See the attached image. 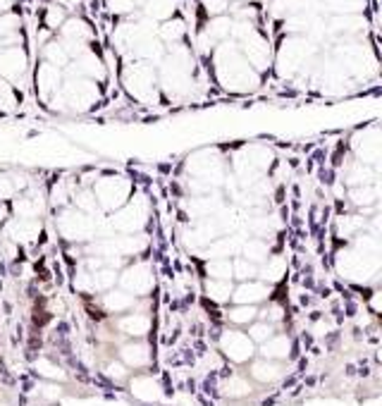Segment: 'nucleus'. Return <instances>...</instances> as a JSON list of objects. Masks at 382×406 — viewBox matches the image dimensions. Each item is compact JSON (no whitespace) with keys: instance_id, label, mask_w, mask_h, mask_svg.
<instances>
[{"instance_id":"obj_31","label":"nucleus","mask_w":382,"mask_h":406,"mask_svg":"<svg viewBox=\"0 0 382 406\" xmlns=\"http://www.w3.org/2000/svg\"><path fill=\"white\" fill-rule=\"evenodd\" d=\"M311 0H273L270 3V15L277 19H289L294 15H304Z\"/></svg>"},{"instance_id":"obj_34","label":"nucleus","mask_w":382,"mask_h":406,"mask_svg":"<svg viewBox=\"0 0 382 406\" xmlns=\"http://www.w3.org/2000/svg\"><path fill=\"white\" fill-rule=\"evenodd\" d=\"M258 308L260 306H246V304H237L234 308L227 311V321L237 325V328H244V325H251V323L258 318Z\"/></svg>"},{"instance_id":"obj_27","label":"nucleus","mask_w":382,"mask_h":406,"mask_svg":"<svg viewBox=\"0 0 382 406\" xmlns=\"http://www.w3.org/2000/svg\"><path fill=\"white\" fill-rule=\"evenodd\" d=\"M101 304L110 313H125V311H132L134 306H136V299L132 294H127L125 289H108L103 294Z\"/></svg>"},{"instance_id":"obj_28","label":"nucleus","mask_w":382,"mask_h":406,"mask_svg":"<svg viewBox=\"0 0 382 406\" xmlns=\"http://www.w3.org/2000/svg\"><path fill=\"white\" fill-rule=\"evenodd\" d=\"M251 390H253V385H251V380L244 373H229L222 378V394L225 397H232V399L249 397Z\"/></svg>"},{"instance_id":"obj_10","label":"nucleus","mask_w":382,"mask_h":406,"mask_svg":"<svg viewBox=\"0 0 382 406\" xmlns=\"http://www.w3.org/2000/svg\"><path fill=\"white\" fill-rule=\"evenodd\" d=\"M218 346L222 356L232 363H249L256 356V344L242 330H222L218 337Z\"/></svg>"},{"instance_id":"obj_41","label":"nucleus","mask_w":382,"mask_h":406,"mask_svg":"<svg viewBox=\"0 0 382 406\" xmlns=\"http://www.w3.org/2000/svg\"><path fill=\"white\" fill-rule=\"evenodd\" d=\"M36 373L48 378V380H65V370L50 359H39L36 361Z\"/></svg>"},{"instance_id":"obj_29","label":"nucleus","mask_w":382,"mask_h":406,"mask_svg":"<svg viewBox=\"0 0 382 406\" xmlns=\"http://www.w3.org/2000/svg\"><path fill=\"white\" fill-rule=\"evenodd\" d=\"M117 328L127 332L129 337H143L151 330V321L146 313H129V315L117 321Z\"/></svg>"},{"instance_id":"obj_45","label":"nucleus","mask_w":382,"mask_h":406,"mask_svg":"<svg viewBox=\"0 0 382 406\" xmlns=\"http://www.w3.org/2000/svg\"><path fill=\"white\" fill-rule=\"evenodd\" d=\"M55 5H60V8L65 10V12H70V10H77L79 0H53Z\"/></svg>"},{"instance_id":"obj_33","label":"nucleus","mask_w":382,"mask_h":406,"mask_svg":"<svg viewBox=\"0 0 382 406\" xmlns=\"http://www.w3.org/2000/svg\"><path fill=\"white\" fill-rule=\"evenodd\" d=\"M67 12H65L60 5H55V3H48L46 5V10L41 12V24H43V29L46 32H50V34H55V32H60V26L65 24V19H67Z\"/></svg>"},{"instance_id":"obj_18","label":"nucleus","mask_w":382,"mask_h":406,"mask_svg":"<svg viewBox=\"0 0 382 406\" xmlns=\"http://www.w3.org/2000/svg\"><path fill=\"white\" fill-rule=\"evenodd\" d=\"M41 220H19V218H10L5 222V235H8V242L12 244H32L41 237Z\"/></svg>"},{"instance_id":"obj_26","label":"nucleus","mask_w":382,"mask_h":406,"mask_svg":"<svg viewBox=\"0 0 382 406\" xmlns=\"http://www.w3.org/2000/svg\"><path fill=\"white\" fill-rule=\"evenodd\" d=\"M260 354L263 359L270 361H287L291 354V339L287 335H273L268 342L260 344Z\"/></svg>"},{"instance_id":"obj_44","label":"nucleus","mask_w":382,"mask_h":406,"mask_svg":"<svg viewBox=\"0 0 382 406\" xmlns=\"http://www.w3.org/2000/svg\"><path fill=\"white\" fill-rule=\"evenodd\" d=\"M17 196V187L12 182V175L0 172V201H12Z\"/></svg>"},{"instance_id":"obj_39","label":"nucleus","mask_w":382,"mask_h":406,"mask_svg":"<svg viewBox=\"0 0 382 406\" xmlns=\"http://www.w3.org/2000/svg\"><path fill=\"white\" fill-rule=\"evenodd\" d=\"M246 335H249L251 342L258 346V344L268 342V339L275 335V325L273 323H266V321H253L249 325V332H246Z\"/></svg>"},{"instance_id":"obj_42","label":"nucleus","mask_w":382,"mask_h":406,"mask_svg":"<svg viewBox=\"0 0 382 406\" xmlns=\"http://www.w3.org/2000/svg\"><path fill=\"white\" fill-rule=\"evenodd\" d=\"M201 10L208 17L229 15V10H232V0H201Z\"/></svg>"},{"instance_id":"obj_20","label":"nucleus","mask_w":382,"mask_h":406,"mask_svg":"<svg viewBox=\"0 0 382 406\" xmlns=\"http://www.w3.org/2000/svg\"><path fill=\"white\" fill-rule=\"evenodd\" d=\"M129 383V392H132L134 399L139 401H158L163 390H160V383H158L153 375H134L127 380Z\"/></svg>"},{"instance_id":"obj_11","label":"nucleus","mask_w":382,"mask_h":406,"mask_svg":"<svg viewBox=\"0 0 382 406\" xmlns=\"http://www.w3.org/2000/svg\"><path fill=\"white\" fill-rule=\"evenodd\" d=\"M48 211V201H46V194L32 187L22 191V194H17L10 203V213H12V218H19V220H41L46 215Z\"/></svg>"},{"instance_id":"obj_5","label":"nucleus","mask_w":382,"mask_h":406,"mask_svg":"<svg viewBox=\"0 0 382 406\" xmlns=\"http://www.w3.org/2000/svg\"><path fill=\"white\" fill-rule=\"evenodd\" d=\"M91 191L96 196L98 211L110 215L129 201V196L134 194V184L125 175H105V177H96V182L91 184Z\"/></svg>"},{"instance_id":"obj_1","label":"nucleus","mask_w":382,"mask_h":406,"mask_svg":"<svg viewBox=\"0 0 382 406\" xmlns=\"http://www.w3.org/2000/svg\"><path fill=\"white\" fill-rule=\"evenodd\" d=\"M211 63H213V74H215V81L220 84V89H225L229 94H251L256 91L260 81H263V74H258L253 67H251L244 55L239 53V46L237 41L227 39L222 43L211 50Z\"/></svg>"},{"instance_id":"obj_9","label":"nucleus","mask_w":382,"mask_h":406,"mask_svg":"<svg viewBox=\"0 0 382 406\" xmlns=\"http://www.w3.org/2000/svg\"><path fill=\"white\" fill-rule=\"evenodd\" d=\"M29 55L24 50V46H3L0 48V79H5L10 86L22 84L29 77Z\"/></svg>"},{"instance_id":"obj_35","label":"nucleus","mask_w":382,"mask_h":406,"mask_svg":"<svg viewBox=\"0 0 382 406\" xmlns=\"http://www.w3.org/2000/svg\"><path fill=\"white\" fill-rule=\"evenodd\" d=\"M242 253L246 260L260 266V263L270 256V246H268V242H263V239H249V242L242 244Z\"/></svg>"},{"instance_id":"obj_43","label":"nucleus","mask_w":382,"mask_h":406,"mask_svg":"<svg viewBox=\"0 0 382 406\" xmlns=\"http://www.w3.org/2000/svg\"><path fill=\"white\" fill-rule=\"evenodd\" d=\"M105 375L115 383H125V380H129V368L122 361H110L108 368H105Z\"/></svg>"},{"instance_id":"obj_14","label":"nucleus","mask_w":382,"mask_h":406,"mask_svg":"<svg viewBox=\"0 0 382 406\" xmlns=\"http://www.w3.org/2000/svg\"><path fill=\"white\" fill-rule=\"evenodd\" d=\"M67 67H70V77H84V79H91V81H98V84H103L110 77L105 60L96 50H91V48H86L81 55H77Z\"/></svg>"},{"instance_id":"obj_3","label":"nucleus","mask_w":382,"mask_h":406,"mask_svg":"<svg viewBox=\"0 0 382 406\" xmlns=\"http://www.w3.org/2000/svg\"><path fill=\"white\" fill-rule=\"evenodd\" d=\"M101 101V84L91 81L84 77H65L63 86L57 96L53 98V103L48 108H57V110H72V112H86L98 105Z\"/></svg>"},{"instance_id":"obj_38","label":"nucleus","mask_w":382,"mask_h":406,"mask_svg":"<svg viewBox=\"0 0 382 406\" xmlns=\"http://www.w3.org/2000/svg\"><path fill=\"white\" fill-rule=\"evenodd\" d=\"M328 8L335 15H361L366 10V0H328Z\"/></svg>"},{"instance_id":"obj_17","label":"nucleus","mask_w":382,"mask_h":406,"mask_svg":"<svg viewBox=\"0 0 382 406\" xmlns=\"http://www.w3.org/2000/svg\"><path fill=\"white\" fill-rule=\"evenodd\" d=\"M270 294H273L270 284L258 282V280H246V282H239V287L232 289V301L234 304H246V306H260L270 299Z\"/></svg>"},{"instance_id":"obj_25","label":"nucleus","mask_w":382,"mask_h":406,"mask_svg":"<svg viewBox=\"0 0 382 406\" xmlns=\"http://www.w3.org/2000/svg\"><path fill=\"white\" fill-rule=\"evenodd\" d=\"M368 229V218L363 213H351V215H339L335 222V232L339 239H351Z\"/></svg>"},{"instance_id":"obj_8","label":"nucleus","mask_w":382,"mask_h":406,"mask_svg":"<svg viewBox=\"0 0 382 406\" xmlns=\"http://www.w3.org/2000/svg\"><path fill=\"white\" fill-rule=\"evenodd\" d=\"M187 172L191 180H198L213 189L225 180V158L215 149L196 151L187 158Z\"/></svg>"},{"instance_id":"obj_32","label":"nucleus","mask_w":382,"mask_h":406,"mask_svg":"<svg viewBox=\"0 0 382 406\" xmlns=\"http://www.w3.org/2000/svg\"><path fill=\"white\" fill-rule=\"evenodd\" d=\"M203 289H205V297L211 299L213 304H227V301H232V280H205V284H203Z\"/></svg>"},{"instance_id":"obj_12","label":"nucleus","mask_w":382,"mask_h":406,"mask_svg":"<svg viewBox=\"0 0 382 406\" xmlns=\"http://www.w3.org/2000/svg\"><path fill=\"white\" fill-rule=\"evenodd\" d=\"M117 280H120V289H125L127 294L141 297V294H149L153 289V270H151L149 263L134 260L132 266H127L117 275Z\"/></svg>"},{"instance_id":"obj_23","label":"nucleus","mask_w":382,"mask_h":406,"mask_svg":"<svg viewBox=\"0 0 382 406\" xmlns=\"http://www.w3.org/2000/svg\"><path fill=\"white\" fill-rule=\"evenodd\" d=\"M77 191V184L72 180H57L50 184V189L46 191V201L48 208H55V211H63L72 203V196Z\"/></svg>"},{"instance_id":"obj_24","label":"nucleus","mask_w":382,"mask_h":406,"mask_svg":"<svg viewBox=\"0 0 382 406\" xmlns=\"http://www.w3.org/2000/svg\"><path fill=\"white\" fill-rule=\"evenodd\" d=\"M141 8H143V17H146V19L160 24V22H165V19H170V17L177 15L180 3H177V0H143Z\"/></svg>"},{"instance_id":"obj_30","label":"nucleus","mask_w":382,"mask_h":406,"mask_svg":"<svg viewBox=\"0 0 382 406\" xmlns=\"http://www.w3.org/2000/svg\"><path fill=\"white\" fill-rule=\"evenodd\" d=\"M287 273V260L280 256H268L263 260V266H258V275L266 280V284H275L280 282Z\"/></svg>"},{"instance_id":"obj_40","label":"nucleus","mask_w":382,"mask_h":406,"mask_svg":"<svg viewBox=\"0 0 382 406\" xmlns=\"http://www.w3.org/2000/svg\"><path fill=\"white\" fill-rule=\"evenodd\" d=\"M141 3L143 0H105V5H108V12L115 17H132V12L136 8H141Z\"/></svg>"},{"instance_id":"obj_22","label":"nucleus","mask_w":382,"mask_h":406,"mask_svg":"<svg viewBox=\"0 0 382 406\" xmlns=\"http://www.w3.org/2000/svg\"><path fill=\"white\" fill-rule=\"evenodd\" d=\"M120 361L125 363L127 368H143L151 363V349L146 342L141 339H134V342H127L122 349H120Z\"/></svg>"},{"instance_id":"obj_2","label":"nucleus","mask_w":382,"mask_h":406,"mask_svg":"<svg viewBox=\"0 0 382 406\" xmlns=\"http://www.w3.org/2000/svg\"><path fill=\"white\" fill-rule=\"evenodd\" d=\"M315 53V43L306 36H289L284 34L280 48L273 50V67L277 70L280 79H294L306 70Z\"/></svg>"},{"instance_id":"obj_37","label":"nucleus","mask_w":382,"mask_h":406,"mask_svg":"<svg viewBox=\"0 0 382 406\" xmlns=\"http://www.w3.org/2000/svg\"><path fill=\"white\" fill-rule=\"evenodd\" d=\"M256 277H258V263H251L246 258L232 260V280L246 282V280H256Z\"/></svg>"},{"instance_id":"obj_19","label":"nucleus","mask_w":382,"mask_h":406,"mask_svg":"<svg viewBox=\"0 0 382 406\" xmlns=\"http://www.w3.org/2000/svg\"><path fill=\"white\" fill-rule=\"evenodd\" d=\"M280 361H270V359H251L249 361V380H256L260 385H273L282 378Z\"/></svg>"},{"instance_id":"obj_4","label":"nucleus","mask_w":382,"mask_h":406,"mask_svg":"<svg viewBox=\"0 0 382 406\" xmlns=\"http://www.w3.org/2000/svg\"><path fill=\"white\" fill-rule=\"evenodd\" d=\"M120 81H122V89L127 91V96H129L132 101L141 103V105H153V103L158 101V96H160L156 65L132 60V63L122 70Z\"/></svg>"},{"instance_id":"obj_7","label":"nucleus","mask_w":382,"mask_h":406,"mask_svg":"<svg viewBox=\"0 0 382 406\" xmlns=\"http://www.w3.org/2000/svg\"><path fill=\"white\" fill-rule=\"evenodd\" d=\"M55 227L63 237L65 242L70 244H86L91 242L96 235L98 225L94 222V215H86V213L77 211V208H63L57 211V218H55Z\"/></svg>"},{"instance_id":"obj_15","label":"nucleus","mask_w":382,"mask_h":406,"mask_svg":"<svg viewBox=\"0 0 382 406\" xmlns=\"http://www.w3.org/2000/svg\"><path fill=\"white\" fill-rule=\"evenodd\" d=\"M351 149L359 158V163L377 167L380 163V129L377 127H363V132H356Z\"/></svg>"},{"instance_id":"obj_16","label":"nucleus","mask_w":382,"mask_h":406,"mask_svg":"<svg viewBox=\"0 0 382 406\" xmlns=\"http://www.w3.org/2000/svg\"><path fill=\"white\" fill-rule=\"evenodd\" d=\"M57 34H60V39L63 41H70V43L86 46V48L96 41V32H94V26H91V22L84 19V17H79V15L67 17Z\"/></svg>"},{"instance_id":"obj_46","label":"nucleus","mask_w":382,"mask_h":406,"mask_svg":"<svg viewBox=\"0 0 382 406\" xmlns=\"http://www.w3.org/2000/svg\"><path fill=\"white\" fill-rule=\"evenodd\" d=\"M17 3H19V0H0V15H3V12H12V10L17 8Z\"/></svg>"},{"instance_id":"obj_6","label":"nucleus","mask_w":382,"mask_h":406,"mask_svg":"<svg viewBox=\"0 0 382 406\" xmlns=\"http://www.w3.org/2000/svg\"><path fill=\"white\" fill-rule=\"evenodd\" d=\"M108 222L110 229H115L120 235H136V232H141L146 227V222H149V198L143 194H132L122 208L110 213Z\"/></svg>"},{"instance_id":"obj_47","label":"nucleus","mask_w":382,"mask_h":406,"mask_svg":"<svg viewBox=\"0 0 382 406\" xmlns=\"http://www.w3.org/2000/svg\"><path fill=\"white\" fill-rule=\"evenodd\" d=\"M232 3H234V0H232ZM237 3H251V5H253L256 0H237Z\"/></svg>"},{"instance_id":"obj_21","label":"nucleus","mask_w":382,"mask_h":406,"mask_svg":"<svg viewBox=\"0 0 382 406\" xmlns=\"http://www.w3.org/2000/svg\"><path fill=\"white\" fill-rule=\"evenodd\" d=\"M156 36H158V41H160L163 46L182 43V41H187V22H184L180 15L170 17V19H165V22L158 24Z\"/></svg>"},{"instance_id":"obj_36","label":"nucleus","mask_w":382,"mask_h":406,"mask_svg":"<svg viewBox=\"0 0 382 406\" xmlns=\"http://www.w3.org/2000/svg\"><path fill=\"white\" fill-rule=\"evenodd\" d=\"M205 273L211 280H232V260L229 258H211L205 263Z\"/></svg>"},{"instance_id":"obj_13","label":"nucleus","mask_w":382,"mask_h":406,"mask_svg":"<svg viewBox=\"0 0 382 406\" xmlns=\"http://www.w3.org/2000/svg\"><path fill=\"white\" fill-rule=\"evenodd\" d=\"M65 81L63 70H57L53 65H48L41 60L39 67L34 70V89H36V98H39L43 105H50L53 98L57 96L60 86Z\"/></svg>"}]
</instances>
